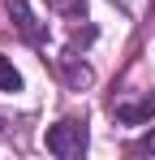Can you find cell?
Instances as JSON below:
<instances>
[{
    "label": "cell",
    "mask_w": 155,
    "mask_h": 160,
    "mask_svg": "<svg viewBox=\"0 0 155 160\" xmlns=\"http://www.w3.org/2000/svg\"><path fill=\"white\" fill-rule=\"evenodd\" d=\"M43 143H48V152L52 156H60V160H78L82 152H86V121H56V126H48V134H43Z\"/></svg>",
    "instance_id": "cell-1"
},
{
    "label": "cell",
    "mask_w": 155,
    "mask_h": 160,
    "mask_svg": "<svg viewBox=\"0 0 155 160\" xmlns=\"http://www.w3.org/2000/svg\"><path fill=\"white\" fill-rule=\"evenodd\" d=\"M112 117H116L121 126H142V121H151L155 117V91H142L138 100H116V104H112Z\"/></svg>",
    "instance_id": "cell-2"
},
{
    "label": "cell",
    "mask_w": 155,
    "mask_h": 160,
    "mask_svg": "<svg viewBox=\"0 0 155 160\" xmlns=\"http://www.w3.org/2000/svg\"><path fill=\"white\" fill-rule=\"evenodd\" d=\"M9 13H13V22H17V30H22L30 43H43V30H39V22H35V13H30V0H9Z\"/></svg>",
    "instance_id": "cell-3"
},
{
    "label": "cell",
    "mask_w": 155,
    "mask_h": 160,
    "mask_svg": "<svg viewBox=\"0 0 155 160\" xmlns=\"http://www.w3.org/2000/svg\"><path fill=\"white\" fill-rule=\"evenodd\" d=\"M0 91H22V74L13 69L9 56H0Z\"/></svg>",
    "instance_id": "cell-4"
},
{
    "label": "cell",
    "mask_w": 155,
    "mask_h": 160,
    "mask_svg": "<svg viewBox=\"0 0 155 160\" xmlns=\"http://www.w3.org/2000/svg\"><path fill=\"white\" fill-rule=\"evenodd\" d=\"M52 9L73 18V22H86V0H52Z\"/></svg>",
    "instance_id": "cell-5"
},
{
    "label": "cell",
    "mask_w": 155,
    "mask_h": 160,
    "mask_svg": "<svg viewBox=\"0 0 155 160\" xmlns=\"http://www.w3.org/2000/svg\"><path fill=\"white\" fill-rule=\"evenodd\" d=\"M134 152H142V156H155V130H147V134H142Z\"/></svg>",
    "instance_id": "cell-6"
}]
</instances>
